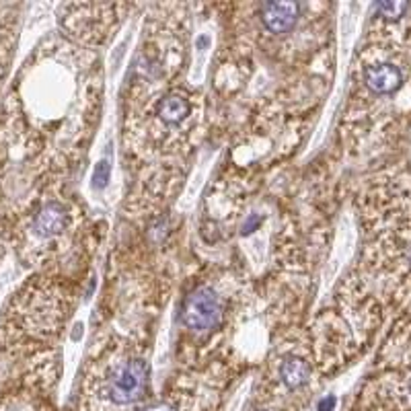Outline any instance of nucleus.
<instances>
[{
  "mask_svg": "<svg viewBox=\"0 0 411 411\" xmlns=\"http://www.w3.org/2000/svg\"><path fill=\"white\" fill-rule=\"evenodd\" d=\"M280 377L286 382V386L298 389L309 379V366L302 358H288L280 368Z\"/></svg>",
  "mask_w": 411,
  "mask_h": 411,
  "instance_id": "nucleus-7",
  "label": "nucleus"
},
{
  "mask_svg": "<svg viewBox=\"0 0 411 411\" xmlns=\"http://www.w3.org/2000/svg\"><path fill=\"white\" fill-rule=\"evenodd\" d=\"M220 319V302L214 290L198 288L183 304V323L194 331H210Z\"/></svg>",
  "mask_w": 411,
  "mask_h": 411,
  "instance_id": "nucleus-1",
  "label": "nucleus"
},
{
  "mask_svg": "<svg viewBox=\"0 0 411 411\" xmlns=\"http://www.w3.org/2000/svg\"><path fill=\"white\" fill-rule=\"evenodd\" d=\"M66 224V212L60 204H48L35 216V233L41 236H52L60 233Z\"/></svg>",
  "mask_w": 411,
  "mask_h": 411,
  "instance_id": "nucleus-5",
  "label": "nucleus"
},
{
  "mask_svg": "<svg viewBox=\"0 0 411 411\" xmlns=\"http://www.w3.org/2000/svg\"><path fill=\"white\" fill-rule=\"evenodd\" d=\"M148 381V366L142 360H132L123 364L112 379L109 395L116 403H134L144 393Z\"/></svg>",
  "mask_w": 411,
  "mask_h": 411,
  "instance_id": "nucleus-2",
  "label": "nucleus"
},
{
  "mask_svg": "<svg viewBox=\"0 0 411 411\" xmlns=\"http://www.w3.org/2000/svg\"><path fill=\"white\" fill-rule=\"evenodd\" d=\"M410 395H411V381H410Z\"/></svg>",
  "mask_w": 411,
  "mask_h": 411,
  "instance_id": "nucleus-12",
  "label": "nucleus"
},
{
  "mask_svg": "<svg viewBox=\"0 0 411 411\" xmlns=\"http://www.w3.org/2000/svg\"><path fill=\"white\" fill-rule=\"evenodd\" d=\"M377 11H381L386 19H397L407 11V4H403V2H382V4H377Z\"/></svg>",
  "mask_w": 411,
  "mask_h": 411,
  "instance_id": "nucleus-8",
  "label": "nucleus"
},
{
  "mask_svg": "<svg viewBox=\"0 0 411 411\" xmlns=\"http://www.w3.org/2000/svg\"><path fill=\"white\" fill-rule=\"evenodd\" d=\"M333 407H335V399L333 397H327V399H323L319 403V411H331Z\"/></svg>",
  "mask_w": 411,
  "mask_h": 411,
  "instance_id": "nucleus-11",
  "label": "nucleus"
},
{
  "mask_svg": "<svg viewBox=\"0 0 411 411\" xmlns=\"http://www.w3.org/2000/svg\"><path fill=\"white\" fill-rule=\"evenodd\" d=\"M187 114H189V103L179 95H169L159 103V118L165 123H179L187 118Z\"/></svg>",
  "mask_w": 411,
  "mask_h": 411,
  "instance_id": "nucleus-6",
  "label": "nucleus"
},
{
  "mask_svg": "<svg viewBox=\"0 0 411 411\" xmlns=\"http://www.w3.org/2000/svg\"><path fill=\"white\" fill-rule=\"evenodd\" d=\"M403 74L393 64H375L364 70V83L377 95H389L401 87Z\"/></svg>",
  "mask_w": 411,
  "mask_h": 411,
  "instance_id": "nucleus-4",
  "label": "nucleus"
},
{
  "mask_svg": "<svg viewBox=\"0 0 411 411\" xmlns=\"http://www.w3.org/2000/svg\"><path fill=\"white\" fill-rule=\"evenodd\" d=\"M140 411H175L171 405H167V403H154V405H148L144 410Z\"/></svg>",
  "mask_w": 411,
  "mask_h": 411,
  "instance_id": "nucleus-10",
  "label": "nucleus"
},
{
  "mask_svg": "<svg viewBox=\"0 0 411 411\" xmlns=\"http://www.w3.org/2000/svg\"><path fill=\"white\" fill-rule=\"evenodd\" d=\"M107 181H109V165H107V161H101V163H97V167L93 171V185L97 189H103L107 185Z\"/></svg>",
  "mask_w": 411,
  "mask_h": 411,
  "instance_id": "nucleus-9",
  "label": "nucleus"
},
{
  "mask_svg": "<svg viewBox=\"0 0 411 411\" xmlns=\"http://www.w3.org/2000/svg\"><path fill=\"white\" fill-rule=\"evenodd\" d=\"M300 6L296 2H265L262 6V21L271 33H284L292 29L298 19Z\"/></svg>",
  "mask_w": 411,
  "mask_h": 411,
  "instance_id": "nucleus-3",
  "label": "nucleus"
}]
</instances>
